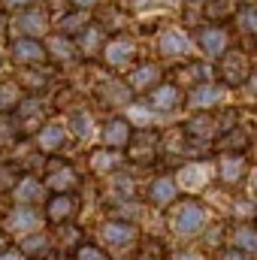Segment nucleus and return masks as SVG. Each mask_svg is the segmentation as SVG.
Masks as SVG:
<instances>
[{"label":"nucleus","mask_w":257,"mask_h":260,"mask_svg":"<svg viewBox=\"0 0 257 260\" xmlns=\"http://www.w3.org/2000/svg\"><path fill=\"white\" fill-rule=\"evenodd\" d=\"M127 148L136 164H151V157L160 154V136L154 130H136V139L130 136Z\"/></svg>","instance_id":"nucleus-4"},{"label":"nucleus","mask_w":257,"mask_h":260,"mask_svg":"<svg viewBox=\"0 0 257 260\" xmlns=\"http://www.w3.org/2000/svg\"><path fill=\"white\" fill-rule=\"evenodd\" d=\"M245 167L248 164H245L242 151H224L221 160H218V179L224 185H239L242 176H245Z\"/></svg>","instance_id":"nucleus-8"},{"label":"nucleus","mask_w":257,"mask_h":260,"mask_svg":"<svg viewBox=\"0 0 257 260\" xmlns=\"http://www.w3.org/2000/svg\"><path fill=\"white\" fill-rule=\"evenodd\" d=\"M154 85H160V67L157 64H139L130 73V91L133 94H148Z\"/></svg>","instance_id":"nucleus-13"},{"label":"nucleus","mask_w":257,"mask_h":260,"mask_svg":"<svg viewBox=\"0 0 257 260\" xmlns=\"http://www.w3.org/2000/svg\"><path fill=\"white\" fill-rule=\"evenodd\" d=\"M160 3H170V0H127L130 9H157Z\"/></svg>","instance_id":"nucleus-37"},{"label":"nucleus","mask_w":257,"mask_h":260,"mask_svg":"<svg viewBox=\"0 0 257 260\" xmlns=\"http://www.w3.org/2000/svg\"><path fill=\"white\" fill-rule=\"evenodd\" d=\"M73 130H76V136H88L91 133V118L85 112H76L73 115Z\"/></svg>","instance_id":"nucleus-35"},{"label":"nucleus","mask_w":257,"mask_h":260,"mask_svg":"<svg viewBox=\"0 0 257 260\" xmlns=\"http://www.w3.org/2000/svg\"><path fill=\"white\" fill-rule=\"evenodd\" d=\"M85 24H88V12L76 9L73 15L61 18V34H79V30H85Z\"/></svg>","instance_id":"nucleus-28"},{"label":"nucleus","mask_w":257,"mask_h":260,"mask_svg":"<svg viewBox=\"0 0 257 260\" xmlns=\"http://www.w3.org/2000/svg\"><path fill=\"white\" fill-rule=\"evenodd\" d=\"M64 139H67L64 127H58V124H49L46 130H40V136H37V145H40V151H46V154H55L58 148H64Z\"/></svg>","instance_id":"nucleus-23"},{"label":"nucleus","mask_w":257,"mask_h":260,"mask_svg":"<svg viewBox=\"0 0 257 260\" xmlns=\"http://www.w3.org/2000/svg\"><path fill=\"white\" fill-rule=\"evenodd\" d=\"M0 260H24V251L21 248H3L0 251Z\"/></svg>","instance_id":"nucleus-38"},{"label":"nucleus","mask_w":257,"mask_h":260,"mask_svg":"<svg viewBox=\"0 0 257 260\" xmlns=\"http://www.w3.org/2000/svg\"><path fill=\"white\" fill-rule=\"evenodd\" d=\"M133 58H139V49H136V43L127 40V37H118V40H112V43L103 46V61L112 67V70L127 67Z\"/></svg>","instance_id":"nucleus-5"},{"label":"nucleus","mask_w":257,"mask_h":260,"mask_svg":"<svg viewBox=\"0 0 257 260\" xmlns=\"http://www.w3.org/2000/svg\"><path fill=\"white\" fill-rule=\"evenodd\" d=\"M118 167V154H115V148H100V151H94V157H91V170L94 173H109L112 176V170Z\"/></svg>","instance_id":"nucleus-25"},{"label":"nucleus","mask_w":257,"mask_h":260,"mask_svg":"<svg viewBox=\"0 0 257 260\" xmlns=\"http://www.w3.org/2000/svg\"><path fill=\"white\" fill-rule=\"evenodd\" d=\"M46 245H49L46 236H27V239L21 242V251H24V254H43Z\"/></svg>","instance_id":"nucleus-32"},{"label":"nucleus","mask_w":257,"mask_h":260,"mask_svg":"<svg viewBox=\"0 0 257 260\" xmlns=\"http://www.w3.org/2000/svg\"><path fill=\"white\" fill-rule=\"evenodd\" d=\"M248 145V136L242 133V130H236V133H227L224 130V139H221V148H233V151H242Z\"/></svg>","instance_id":"nucleus-30"},{"label":"nucleus","mask_w":257,"mask_h":260,"mask_svg":"<svg viewBox=\"0 0 257 260\" xmlns=\"http://www.w3.org/2000/svg\"><path fill=\"white\" fill-rule=\"evenodd\" d=\"M9 55H12V64L15 67H40L46 64V43H40L37 37H18L12 40L9 46Z\"/></svg>","instance_id":"nucleus-3"},{"label":"nucleus","mask_w":257,"mask_h":260,"mask_svg":"<svg viewBox=\"0 0 257 260\" xmlns=\"http://www.w3.org/2000/svg\"><path fill=\"white\" fill-rule=\"evenodd\" d=\"M100 100L112 103V106H127L133 100V91H130V85L118 82V79H106V82H100Z\"/></svg>","instance_id":"nucleus-20"},{"label":"nucleus","mask_w":257,"mask_h":260,"mask_svg":"<svg viewBox=\"0 0 257 260\" xmlns=\"http://www.w3.org/2000/svg\"><path fill=\"white\" fill-rule=\"evenodd\" d=\"M73 260H109L97 245H79L76 251H73Z\"/></svg>","instance_id":"nucleus-33"},{"label":"nucleus","mask_w":257,"mask_h":260,"mask_svg":"<svg viewBox=\"0 0 257 260\" xmlns=\"http://www.w3.org/2000/svg\"><path fill=\"white\" fill-rule=\"evenodd\" d=\"M130 136H133V130H130V121L127 118H109L106 121V127H103V142L109 145V148H127Z\"/></svg>","instance_id":"nucleus-17"},{"label":"nucleus","mask_w":257,"mask_h":260,"mask_svg":"<svg viewBox=\"0 0 257 260\" xmlns=\"http://www.w3.org/2000/svg\"><path fill=\"white\" fill-rule=\"evenodd\" d=\"M236 24H239V30H242V34H248V37H254V40H257V6H254V3H248V6H242V9H239Z\"/></svg>","instance_id":"nucleus-26"},{"label":"nucleus","mask_w":257,"mask_h":260,"mask_svg":"<svg viewBox=\"0 0 257 260\" xmlns=\"http://www.w3.org/2000/svg\"><path fill=\"white\" fill-rule=\"evenodd\" d=\"M6 227H9V230H34V227H40V212H37L34 206L18 203V206L9 212V218H6Z\"/></svg>","instance_id":"nucleus-21"},{"label":"nucleus","mask_w":257,"mask_h":260,"mask_svg":"<svg viewBox=\"0 0 257 260\" xmlns=\"http://www.w3.org/2000/svg\"><path fill=\"white\" fill-rule=\"evenodd\" d=\"M230 6H233V0H206V15L209 18H224L230 12Z\"/></svg>","instance_id":"nucleus-31"},{"label":"nucleus","mask_w":257,"mask_h":260,"mask_svg":"<svg viewBox=\"0 0 257 260\" xmlns=\"http://www.w3.org/2000/svg\"><path fill=\"white\" fill-rule=\"evenodd\" d=\"M179 103H182V91H179V85L160 82V85H154V88L148 91V106L157 109V112H170V109H176Z\"/></svg>","instance_id":"nucleus-9"},{"label":"nucleus","mask_w":257,"mask_h":260,"mask_svg":"<svg viewBox=\"0 0 257 260\" xmlns=\"http://www.w3.org/2000/svg\"><path fill=\"white\" fill-rule=\"evenodd\" d=\"M97 21L103 24V27H124L127 24V15H121V9L118 6H100L97 9Z\"/></svg>","instance_id":"nucleus-27"},{"label":"nucleus","mask_w":257,"mask_h":260,"mask_svg":"<svg viewBox=\"0 0 257 260\" xmlns=\"http://www.w3.org/2000/svg\"><path fill=\"white\" fill-rule=\"evenodd\" d=\"M233 245L242 248L245 254H254L257 251V227H248V224H239L233 230Z\"/></svg>","instance_id":"nucleus-24"},{"label":"nucleus","mask_w":257,"mask_h":260,"mask_svg":"<svg viewBox=\"0 0 257 260\" xmlns=\"http://www.w3.org/2000/svg\"><path fill=\"white\" fill-rule=\"evenodd\" d=\"M76 209H79L76 197L70 194V191H61V194H55L46 203V218H49L52 224H64V221H70V218L76 215Z\"/></svg>","instance_id":"nucleus-10"},{"label":"nucleus","mask_w":257,"mask_h":260,"mask_svg":"<svg viewBox=\"0 0 257 260\" xmlns=\"http://www.w3.org/2000/svg\"><path fill=\"white\" fill-rule=\"evenodd\" d=\"M176 260H200V257H194V254H179Z\"/></svg>","instance_id":"nucleus-42"},{"label":"nucleus","mask_w":257,"mask_h":260,"mask_svg":"<svg viewBox=\"0 0 257 260\" xmlns=\"http://www.w3.org/2000/svg\"><path fill=\"white\" fill-rule=\"evenodd\" d=\"M254 227H257V224H254Z\"/></svg>","instance_id":"nucleus-47"},{"label":"nucleus","mask_w":257,"mask_h":260,"mask_svg":"<svg viewBox=\"0 0 257 260\" xmlns=\"http://www.w3.org/2000/svg\"><path fill=\"white\" fill-rule=\"evenodd\" d=\"M218 260H248V254L233 245V248H221V251H218Z\"/></svg>","instance_id":"nucleus-36"},{"label":"nucleus","mask_w":257,"mask_h":260,"mask_svg":"<svg viewBox=\"0 0 257 260\" xmlns=\"http://www.w3.org/2000/svg\"><path fill=\"white\" fill-rule=\"evenodd\" d=\"M218 130H221V124H218V121L209 115V109L197 112L191 121L185 124V133H188V136H194V139H203V142H206V139H212Z\"/></svg>","instance_id":"nucleus-19"},{"label":"nucleus","mask_w":257,"mask_h":260,"mask_svg":"<svg viewBox=\"0 0 257 260\" xmlns=\"http://www.w3.org/2000/svg\"><path fill=\"white\" fill-rule=\"evenodd\" d=\"M254 157H257V142H254Z\"/></svg>","instance_id":"nucleus-45"},{"label":"nucleus","mask_w":257,"mask_h":260,"mask_svg":"<svg viewBox=\"0 0 257 260\" xmlns=\"http://www.w3.org/2000/svg\"><path fill=\"white\" fill-rule=\"evenodd\" d=\"M0 64H3V61H0Z\"/></svg>","instance_id":"nucleus-46"},{"label":"nucleus","mask_w":257,"mask_h":260,"mask_svg":"<svg viewBox=\"0 0 257 260\" xmlns=\"http://www.w3.org/2000/svg\"><path fill=\"white\" fill-rule=\"evenodd\" d=\"M218 76H221V82L230 85V88L248 82V76H251V61H248V55L239 52V49H233V52L224 49V58H221V64H218Z\"/></svg>","instance_id":"nucleus-1"},{"label":"nucleus","mask_w":257,"mask_h":260,"mask_svg":"<svg viewBox=\"0 0 257 260\" xmlns=\"http://www.w3.org/2000/svg\"><path fill=\"white\" fill-rule=\"evenodd\" d=\"M46 27H49V15H46L43 9H37V6H24V9L15 15V21H12V30H18V34H24V37L46 34Z\"/></svg>","instance_id":"nucleus-6"},{"label":"nucleus","mask_w":257,"mask_h":260,"mask_svg":"<svg viewBox=\"0 0 257 260\" xmlns=\"http://www.w3.org/2000/svg\"><path fill=\"white\" fill-rule=\"evenodd\" d=\"M70 3H73V6H76V9H88V6H91V3H94V0H70Z\"/></svg>","instance_id":"nucleus-40"},{"label":"nucleus","mask_w":257,"mask_h":260,"mask_svg":"<svg viewBox=\"0 0 257 260\" xmlns=\"http://www.w3.org/2000/svg\"><path fill=\"white\" fill-rule=\"evenodd\" d=\"M251 188H254V194H257V173H254V179H251Z\"/></svg>","instance_id":"nucleus-44"},{"label":"nucleus","mask_w":257,"mask_h":260,"mask_svg":"<svg viewBox=\"0 0 257 260\" xmlns=\"http://www.w3.org/2000/svg\"><path fill=\"white\" fill-rule=\"evenodd\" d=\"M248 79H251V91L257 94V70H251V76H248Z\"/></svg>","instance_id":"nucleus-41"},{"label":"nucleus","mask_w":257,"mask_h":260,"mask_svg":"<svg viewBox=\"0 0 257 260\" xmlns=\"http://www.w3.org/2000/svg\"><path fill=\"white\" fill-rule=\"evenodd\" d=\"M12 197H15V203H24V206H34V203H40V197H43V185H40V179H34V176H24L15 188H12Z\"/></svg>","instance_id":"nucleus-22"},{"label":"nucleus","mask_w":257,"mask_h":260,"mask_svg":"<svg viewBox=\"0 0 257 260\" xmlns=\"http://www.w3.org/2000/svg\"><path fill=\"white\" fill-rule=\"evenodd\" d=\"M6 248V233H0V251Z\"/></svg>","instance_id":"nucleus-43"},{"label":"nucleus","mask_w":257,"mask_h":260,"mask_svg":"<svg viewBox=\"0 0 257 260\" xmlns=\"http://www.w3.org/2000/svg\"><path fill=\"white\" fill-rule=\"evenodd\" d=\"M30 121H43V109H40L37 100H24V103L18 106V124L24 127V124H30Z\"/></svg>","instance_id":"nucleus-29"},{"label":"nucleus","mask_w":257,"mask_h":260,"mask_svg":"<svg viewBox=\"0 0 257 260\" xmlns=\"http://www.w3.org/2000/svg\"><path fill=\"white\" fill-rule=\"evenodd\" d=\"M37 0H3L6 9H24V6H34Z\"/></svg>","instance_id":"nucleus-39"},{"label":"nucleus","mask_w":257,"mask_h":260,"mask_svg":"<svg viewBox=\"0 0 257 260\" xmlns=\"http://www.w3.org/2000/svg\"><path fill=\"white\" fill-rule=\"evenodd\" d=\"M197 43H200V49H203L209 58H215V55H224L230 37H227V30H224L221 24H206V27H200Z\"/></svg>","instance_id":"nucleus-7"},{"label":"nucleus","mask_w":257,"mask_h":260,"mask_svg":"<svg viewBox=\"0 0 257 260\" xmlns=\"http://www.w3.org/2000/svg\"><path fill=\"white\" fill-rule=\"evenodd\" d=\"M157 52H160V58H188L191 40L182 30H164L157 40Z\"/></svg>","instance_id":"nucleus-11"},{"label":"nucleus","mask_w":257,"mask_h":260,"mask_svg":"<svg viewBox=\"0 0 257 260\" xmlns=\"http://www.w3.org/2000/svg\"><path fill=\"white\" fill-rule=\"evenodd\" d=\"M46 185H49L55 194H61V191H73V188L79 185V179H76V173H73L70 164L52 160V170H49V176H46Z\"/></svg>","instance_id":"nucleus-14"},{"label":"nucleus","mask_w":257,"mask_h":260,"mask_svg":"<svg viewBox=\"0 0 257 260\" xmlns=\"http://www.w3.org/2000/svg\"><path fill=\"white\" fill-rule=\"evenodd\" d=\"M188 103H191L197 112H203V109H212L215 103H221V88L209 79V82H197L194 85V91L188 94Z\"/></svg>","instance_id":"nucleus-15"},{"label":"nucleus","mask_w":257,"mask_h":260,"mask_svg":"<svg viewBox=\"0 0 257 260\" xmlns=\"http://www.w3.org/2000/svg\"><path fill=\"white\" fill-rule=\"evenodd\" d=\"M100 236L106 245H130L136 239V224L130 221H109L100 227Z\"/></svg>","instance_id":"nucleus-16"},{"label":"nucleus","mask_w":257,"mask_h":260,"mask_svg":"<svg viewBox=\"0 0 257 260\" xmlns=\"http://www.w3.org/2000/svg\"><path fill=\"white\" fill-rule=\"evenodd\" d=\"M15 103H18V91H15L12 85H0V112L12 109Z\"/></svg>","instance_id":"nucleus-34"},{"label":"nucleus","mask_w":257,"mask_h":260,"mask_svg":"<svg viewBox=\"0 0 257 260\" xmlns=\"http://www.w3.org/2000/svg\"><path fill=\"white\" fill-rule=\"evenodd\" d=\"M46 55L55 58L58 64H73V61L79 58V46H76L67 34H55V37L46 40Z\"/></svg>","instance_id":"nucleus-12"},{"label":"nucleus","mask_w":257,"mask_h":260,"mask_svg":"<svg viewBox=\"0 0 257 260\" xmlns=\"http://www.w3.org/2000/svg\"><path fill=\"white\" fill-rule=\"evenodd\" d=\"M203 224H206V209L197 200H185L173 215V230L179 236H197L203 230Z\"/></svg>","instance_id":"nucleus-2"},{"label":"nucleus","mask_w":257,"mask_h":260,"mask_svg":"<svg viewBox=\"0 0 257 260\" xmlns=\"http://www.w3.org/2000/svg\"><path fill=\"white\" fill-rule=\"evenodd\" d=\"M176 194H179V185H176L173 179L160 176V179H154V182H151V188H148V203H151V206H157V209H164V206L176 203Z\"/></svg>","instance_id":"nucleus-18"}]
</instances>
